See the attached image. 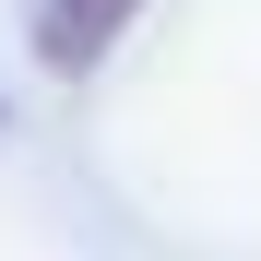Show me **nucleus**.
Returning a JSON list of instances; mask_svg holds the SVG:
<instances>
[{"instance_id":"obj_1","label":"nucleus","mask_w":261,"mask_h":261,"mask_svg":"<svg viewBox=\"0 0 261 261\" xmlns=\"http://www.w3.org/2000/svg\"><path fill=\"white\" fill-rule=\"evenodd\" d=\"M130 12H143V0H24V48H36L48 83H83V71L130 36Z\"/></svg>"}]
</instances>
